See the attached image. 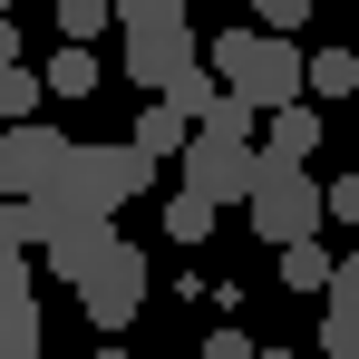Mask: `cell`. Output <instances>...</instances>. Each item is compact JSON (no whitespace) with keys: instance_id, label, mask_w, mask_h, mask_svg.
Returning <instances> with one entry per match:
<instances>
[{"instance_id":"1","label":"cell","mask_w":359,"mask_h":359,"mask_svg":"<svg viewBox=\"0 0 359 359\" xmlns=\"http://www.w3.org/2000/svg\"><path fill=\"white\" fill-rule=\"evenodd\" d=\"M204 78H224V97L252 107V117L301 107V49H292V39H272V29H224V39L204 49Z\"/></svg>"},{"instance_id":"2","label":"cell","mask_w":359,"mask_h":359,"mask_svg":"<svg viewBox=\"0 0 359 359\" xmlns=\"http://www.w3.org/2000/svg\"><path fill=\"white\" fill-rule=\"evenodd\" d=\"M146 175H156V165H146L126 136H117V146H68L59 175H49V194H29V204H59V214H97V224H117V204L146 194Z\"/></svg>"},{"instance_id":"3","label":"cell","mask_w":359,"mask_h":359,"mask_svg":"<svg viewBox=\"0 0 359 359\" xmlns=\"http://www.w3.org/2000/svg\"><path fill=\"white\" fill-rule=\"evenodd\" d=\"M243 214H252V233L272 243H320V184L301 175L292 156H252V184H243Z\"/></svg>"},{"instance_id":"4","label":"cell","mask_w":359,"mask_h":359,"mask_svg":"<svg viewBox=\"0 0 359 359\" xmlns=\"http://www.w3.org/2000/svg\"><path fill=\"white\" fill-rule=\"evenodd\" d=\"M243 184H252V136L194 126V136H184V194H204V204L224 214V204H243Z\"/></svg>"},{"instance_id":"5","label":"cell","mask_w":359,"mask_h":359,"mask_svg":"<svg viewBox=\"0 0 359 359\" xmlns=\"http://www.w3.org/2000/svg\"><path fill=\"white\" fill-rule=\"evenodd\" d=\"M59 156H68V136L59 126H0V204H29V194H49V175H59Z\"/></svg>"},{"instance_id":"6","label":"cell","mask_w":359,"mask_h":359,"mask_svg":"<svg viewBox=\"0 0 359 359\" xmlns=\"http://www.w3.org/2000/svg\"><path fill=\"white\" fill-rule=\"evenodd\" d=\"M78 301H88V320H97V330H126V320H136V301H146V252H136V243H107V252H97V272L78 282Z\"/></svg>"},{"instance_id":"7","label":"cell","mask_w":359,"mask_h":359,"mask_svg":"<svg viewBox=\"0 0 359 359\" xmlns=\"http://www.w3.org/2000/svg\"><path fill=\"white\" fill-rule=\"evenodd\" d=\"M204 59V39H194V20H175V29H126V78L146 88V97H165L184 68Z\"/></svg>"},{"instance_id":"8","label":"cell","mask_w":359,"mask_h":359,"mask_svg":"<svg viewBox=\"0 0 359 359\" xmlns=\"http://www.w3.org/2000/svg\"><path fill=\"white\" fill-rule=\"evenodd\" d=\"M320 350L359 359V243L330 252V282H320Z\"/></svg>"},{"instance_id":"9","label":"cell","mask_w":359,"mask_h":359,"mask_svg":"<svg viewBox=\"0 0 359 359\" xmlns=\"http://www.w3.org/2000/svg\"><path fill=\"white\" fill-rule=\"evenodd\" d=\"M29 350H39V282H29V262H0V359Z\"/></svg>"},{"instance_id":"10","label":"cell","mask_w":359,"mask_h":359,"mask_svg":"<svg viewBox=\"0 0 359 359\" xmlns=\"http://www.w3.org/2000/svg\"><path fill=\"white\" fill-rule=\"evenodd\" d=\"M184 136H194V126H184L175 107H165V97H146V107H136V126H126V146H136L146 165H165V156H184Z\"/></svg>"},{"instance_id":"11","label":"cell","mask_w":359,"mask_h":359,"mask_svg":"<svg viewBox=\"0 0 359 359\" xmlns=\"http://www.w3.org/2000/svg\"><path fill=\"white\" fill-rule=\"evenodd\" d=\"M301 97H359V49H320V59H301Z\"/></svg>"},{"instance_id":"12","label":"cell","mask_w":359,"mask_h":359,"mask_svg":"<svg viewBox=\"0 0 359 359\" xmlns=\"http://www.w3.org/2000/svg\"><path fill=\"white\" fill-rule=\"evenodd\" d=\"M311 146H320V107H311V97H301V107H272V146H262V156H311Z\"/></svg>"},{"instance_id":"13","label":"cell","mask_w":359,"mask_h":359,"mask_svg":"<svg viewBox=\"0 0 359 359\" xmlns=\"http://www.w3.org/2000/svg\"><path fill=\"white\" fill-rule=\"evenodd\" d=\"M39 88H59V97H97V59H88V49H68V39H59V59L39 68Z\"/></svg>"},{"instance_id":"14","label":"cell","mask_w":359,"mask_h":359,"mask_svg":"<svg viewBox=\"0 0 359 359\" xmlns=\"http://www.w3.org/2000/svg\"><path fill=\"white\" fill-rule=\"evenodd\" d=\"M39 97H49L39 68H0V126H29V117H39Z\"/></svg>"},{"instance_id":"15","label":"cell","mask_w":359,"mask_h":359,"mask_svg":"<svg viewBox=\"0 0 359 359\" xmlns=\"http://www.w3.org/2000/svg\"><path fill=\"white\" fill-rule=\"evenodd\" d=\"M214 97H224V88L204 78V59H194V68H184V78H175V88H165V107H175L184 126H204V117H214Z\"/></svg>"},{"instance_id":"16","label":"cell","mask_w":359,"mask_h":359,"mask_svg":"<svg viewBox=\"0 0 359 359\" xmlns=\"http://www.w3.org/2000/svg\"><path fill=\"white\" fill-rule=\"evenodd\" d=\"M107 20H126V29H175V20H194V0H107Z\"/></svg>"},{"instance_id":"17","label":"cell","mask_w":359,"mask_h":359,"mask_svg":"<svg viewBox=\"0 0 359 359\" xmlns=\"http://www.w3.org/2000/svg\"><path fill=\"white\" fill-rule=\"evenodd\" d=\"M272 262H282V282H292V292H320V282H330V252H320V243H282Z\"/></svg>"},{"instance_id":"18","label":"cell","mask_w":359,"mask_h":359,"mask_svg":"<svg viewBox=\"0 0 359 359\" xmlns=\"http://www.w3.org/2000/svg\"><path fill=\"white\" fill-rule=\"evenodd\" d=\"M39 252V214L29 204H0V262H29Z\"/></svg>"},{"instance_id":"19","label":"cell","mask_w":359,"mask_h":359,"mask_svg":"<svg viewBox=\"0 0 359 359\" xmlns=\"http://www.w3.org/2000/svg\"><path fill=\"white\" fill-rule=\"evenodd\" d=\"M165 233H175V243H204V233H214V204L175 184V204H165Z\"/></svg>"},{"instance_id":"20","label":"cell","mask_w":359,"mask_h":359,"mask_svg":"<svg viewBox=\"0 0 359 359\" xmlns=\"http://www.w3.org/2000/svg\"><path fill=\"white\" fill-rule=\"evenodd\" d=\"M97 29H107V0H59V39L68 49H88Z\"/></svg>"},{"instance_id":"21","label":"cell","mask_w":359,"mask_h":359,"mask_svg":"<svg viewBox=\"0 0 359 359\" xmlns=\"http://www.w3.org/2000/svg\"><path fill=\"white\" fill-rule=\"evenodd\" d=\"M252 10V29H272V39H292L301 20H311V0H243Z\"/></svg>"},{"instance_id":"22","label":"cell","mask_w":359,"mask_h":359,"mask_svg":"<svg viewBox=\"0 0 359 359\" xmlns=\"http://www.w3.org/2000/svg\"><path fill=\"white\" fill-rule=\"evenodd\" d=\"M320 224H359V175H340V184H320Z\"/></svg>"},{"instance_id":"23","label":"cell","mask_w":359,"mask_h":359,"mask_svg":"<svg viewBox=\"0 0 359 359\" xmlns=\"http://www.w3.org/2000/svg\"><path fill=\"white\" fill-rule=\"evenodd\" d=\"M204 359H252V340H243L233 320H224V330H204Z\"/></svg>"},{"instance_id":"24","label":"cell","mask_w":359,"mask_h":359,"mask_svg":"<svg viewBox=\"0 0 359 359\" xmlns=\"http://www.w3.org/2000/svg\"><path fill=\"white\" fill-rule=\"evenodd\" d=\"M0 68H20V20H0Z\"/></svg>"},{"instance_id":"25","label":"cell","mask_w":359,"mask_h":359,"mask_svg":"<svg viewBox=\"0 0 359 359\" xmlns=\"http://www.w3.org/2000/svg\"><path fill=\"white\" fill-rule=\"evenodd\" d=\"M97 359H126V350H117V340H107V350H97Z\"/></svg>"},{"instance_id":"26","label":"cell","mask_w":359,"mask_h":359,"mask_svg":"<svg viewBox=\"0 0 359 359\" xmlns=\"http://www.w3.org/2000/svg\"><path fill=\"white\" fill-rule=\"evenodd\" d=\"M252 359H292V350H252Z\"/></svg>"},{"instance_id":"27","label":"cell","mask_w":359,"mask_h":359,"mask_svg":"<svg viewBox=\"0 0 359 359\" xmlns=\"http://www.w3.org/2000/svg\"><path fill=\"white\" fill-rule=\"evenodd\" d=\"M10 10H20V0H0V20H10Z\"/></svg>"},{"instance_id":"28","label":"cell","mask_w":359,"mask_h":359,"mask_svg":"<svg viewBox=\"0 0 359 359\" xmlns=\"http://www.w3.org/2000/svg\"><path fill=\"white\" fill-rule=\"evenodd\" d=\"M29 359H49V350H29Z\"/></svg>"}]
</instances>
